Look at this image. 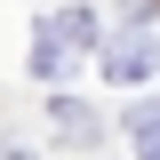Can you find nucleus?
<instances>
[{
	"label": "nucleus",
	"mask_w": 160,
	"mask_h": 160,
	"mask_svg": "<svg viewBox=\"0 0 160 160\" xmlns=\"http://www.w3.org/2000/svg\"><path fill=\"white\" fill-rule=\"evenodd\" d=\"M72 40H96V16H88V8H72V16H56V24H40V40H32V72L56 80L64 64H72Z\"/></svg>",
	"instance_id": "f257e3e1"
},
{
	"label": "nucleus",
	"mask_w": 160,
	"mask_h": 160,
	"mask_svg": "<svg viewBox=\"0 0 160 160\" xmlns=\"http://www.w3.org/2000/svg\"><path fill=\"white\" fill-rule=\"evenodd\" d=\"M104 72H112V80H144V72H152V40H120L112 56H104Z\"/></svg>",
	"instance_id": "f03ea898"
},
{
	"label": "nucleus",
	"mask_w": 160,
	"mask_h": 160,
	"mask_svg": "<svg viewBox=\"0 0 160 160\" xmlns=\"http://www.w3.org/2000/svg\"><path fill=\"white\" fill-rule=\"evenodd\" d=\"M56 136H72V144L88 136V104H56Z\"/></svg>",
	"instance_id": "7ed1b4c3"
},
{
	"label": "nucleus",
	"mask_w": 160,
	"mask_h": 160,
	"mask_svg": "<svg viewBox=\"0 0 160 160\" xmlns=\"http://www.w3.org/2000/svg\"><path fill=\"white\" fill-rule=\"evenodd\" d=\"M144 160H160V136H152V144H144Z\"/></svg>",
	"instance_id": "20e7f679"
}]
</instances>
